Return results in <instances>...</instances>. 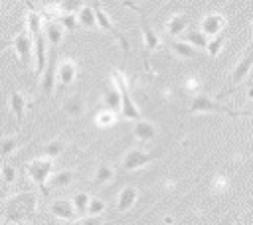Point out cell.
<instances>
[{
	"mask_svg": "<svg viewBox=\"0 0 253 225\" xmlns=\"http://www.w3.org/2000/svg\"><path fill=\"white\" fill-rule=\"evenodd\" d=\"M38 209V195L34 191H20L6 199L4 215L10 223H22L30 221L36 215Z\"/></svg>",
	"mask_w": 253,
	"mask_h": 225,
	"instance_id": "obj_1",
	"label": "cell"
},
{
	"mask_svg": "<svg viewBox=\"0 0 253 225\" xmlns=\"http://www.w3.org/2000/svg\"><path fill=\"white\" fill-rule=\"evenodd\" d=\"M111 83L121 93V114H123V118H126V120H138V118H142L140 109H138V105L134 103V99L130 95V83H128L126 75L121 69H113L111 71Z\"/></svg>",
	"mask_w": 253,
	"mask_h": 225,
	"instance_id": "obj_2",
	"label": "cell"
},
{
	"mask_svg": "<svg viewBox=\"0 0 253 225\" xmlns=\"http://www.w3.org/2000/svg\"><path fill=\"white\" fill-rule=\"evenodd\" d=\"M210 112L239 116V111H233L231 107H225V105L217 103L215 99L208 97L206 93L192 95V101H190V107H188V114H210Z\"/></svg>",
	"mask_w": 253,
	"mask_h": 225,
	"instance_id": "obj_3",
	"label": "cell"
},
{
	"mask_svg": "<svg viewBox=\"0 0 253 225\" xmlns=\"http://www.w3.org/2000/svg\"><path fill=\"white\" fill-rule=\"evenodd\" d=\"M51 170H53V160L51 158H45V156H40V158H34L26 164V174L28 178L40 188L42 195H47V180L51 176Z\"/></svg>",
	"mask_w": 253,
	"mask_h": 225,
	"instance_id": "obj_4",
	"label": "cell"
},
{
	"mask_svg": "<svg viewBox=\"0 0 253 225\" xmlns=\"http://www.w3.org/2000/svg\"><path fill=\"white\" fill-rule=\"evenodd\" d=\"M154 160H156L154 154H150V152H146V150H142V148H130V150H126L125 156H123L121 168H123L125 172H134V170H140V168L148 166V164L154 162Z\"/></svg>",
	"mask_w": 253,
	"mask_h": 225,
	"instance_id": "obj_5",
	"label": "cell"
},
{
	"mask_svg": "<svg viewBox=\"0 0 253 225\" xmlns=\"http://www.w3.org/2000/svg\"><path fill=\"white\" fill-rule=\"evenodd\" d=\"M14 49H16V55L18 59L24 63V65H30L34 61V41H32V36L30 32H20L16 38H14Z\"/></svg>",
	"mask_w": 253,
	"mask_h": 225,
	"instance_id": "obj_6",
	"label": "cell"
},
{
	"mask_svg": "<svg viewBox=\"0 0 253 225\" xmlns=\"http://www.w3.org/2000/svg\"><path fill=\"white\" fill-rule=\"evenodd\" d=\"M225 26H227V18L223 14H219V12H210L200 20V30L208 38H213V36L221 34L225 30Z\"/></svg>",
	"mask_w": 253,
	"mask_h": 225,
	"instance_id": "obj_7",
	"label": "cell"
},
{
	"mask_svg": "<svg viewBox=\"0 0 253 225\" xmlns=\"http://www.w3.org/2000/svg\"><path fill=\"white\" fill-rule=\"evenodd\" d=\"M251 69H253V49H249V51L235 63V67L231 69V73H229V83H231V87H235V85H239L241 81H245V79L249 77Z\"/></svg>",
	"mask_w": 253,
	"mask_h": 225,
	"instance_id": "obj_8",
	"label": "cell"
},
{
	"mask_svg": "<svg viewBox=\"0 0 253 225\" xmlns=\"http://www.w3.org/2000/svg\"><path fill=\"white\" fill-rule=\"evenodd\" d=\"M55 75H57V83L61 87H69L75 83V77H77V63L69 57L65 59H59L57 61V69H55Z\"/></svg>",
	"mask_w": 253,
	"mask_h": 225,
	"instance_id": "obj_9",
	"label": "cell"
},
{
	"mask_svg": "<svg viewBox=\"0 0 253 225\" xmlns=\"http://www.w3.org/2000/svg\"><path fill=\"white\" fill-rule=\"evenodd\" d=\"M55 69H57V57H55V49H51V55L47 57V65L42 73V93L43 95H51L55 89V83H57Z\"/></svg>",
	"mask_w": 253,
	"mask_h": 225,
	"instance_id": "obj_10",
	"label": "cell"
},
{
	"mask_svg": "<svg viewBox=\"0 0 253 225\" xmlns=\"http://www.w3.org/2000/svg\"><path fill=\"white\" fill-rule=\"evenodd\" d=\"M158 136V128L154 122L146 120V118H138L132 120V138L138 142H150Z\"/></svg>",
	"mask_w": 253,
	"mask_h": 225,
	"instance_id": "obj_11",
	"label": "cell"
},
{
	"mask_svg": "<svg viewBox=\"0 0 253 225\" xmlns=\"http://www.w3.org/2000/svg\"><path fill=\"white\" fill-rule=\"evenodd\" d=\"M140 32H142V43H144V49L148 53L152 51H158L162 47V38L154 32V28L148 24V20L140 14Z\"/></svg>",
	"mask_w": 253,
	"mask_h": 225,
	"instance_id": "obj_12",
	"label": "cell"
},
{
	"mask_svg": "<svg viewBox=\"0 0 253 225\" xmlns=\"http://www.w3.org/2000/svg\"><path fill=\"white\" fill-rule=\"evenodd\" d=\"M138 199V189L136 186H125L119 193H117V211L119 213H126L134 207Z\"/></svg>",
	"mask_w": 253,
	"mask_h": 225,
	"instance_id": "obj_13",
	"label": "cell"
},
{
	"mask_svg": "<svg viewBox=\"0 0 253 225\" xmlns=\"http://www.w3.org/2000/svg\"><path fill=\"white\" fill-rule=\"evenodd\" d=\"M43 36H45L47 45H51V49H55V47L63 41L65 28H63L57 20H47V22L43 24Z\"/></svg>",
	"mask_w": 253,
	"mask_h": 225,
	"instance_id": "obj_14",
	"label": "cell"
},
{
	"mask_svg": "<svg viewBox=\"0 0 253 225\" xmlns=\"http://www.w3.org/2000/svg\"><path fill=\"white\" fill-rule=\"evenodd\" d=\"M49 211L53 217L57 219H63V221H71L77 217V211L73 207V201L71 199H55L49 203Z\"/></svg>",
	"mask_w": 253,
	"mask_h": 225,
	"instance_id": "obj_15",
	"label": "cell"
},
{
	"mask_svg": "<svg viewBox=\"0 0 253 225\" xmlns=\"http://www.w3.org/2000/svg\"><path fill=\"white\" fill-rule=\"evenodd\" d=\"M188 24H190V18H188L186 14H182V12H178V14H172V16L166 20L164 30H166V34H168V36L178 38V36L186 34Z\"/></svg>",
	"mask_w": 253,
	"mask_h": 225,
	"instance_id": "obj_16",
	"label": "cell"
},
{
	"mask_svg": "<svg viewBox=\"0 0 253 225\" xmlns=\"http://www.w3.org/2000/svg\"><path fill=\"white\" fill-rule=\"evenodd\" d=\"M63 111H65V114H67L69 118H79V116H83L85 111H87L85 97H83V95H71V97H67L65 103H63Z\"/></svg>",
	"mask_w": 253,
	"mask_h": 225,
	"instance_id": "obj_17",
	"label": "cell"
},
{
	"mask_svg": "<svg viewBox=\"0 0 253 225\" xmlns=\"http://www.w3.org/2000/svg\"><path fill=\"white\" fill-rule=\"evenodd\" d=\"M8 107H10L12 114L16 116V122L20 124V122L24 120V114H26V107H28V103H26V97H24L20 91H12V93H10V97H8Z\"/></svg>",
	"mask_w": 253,
	"mask_h": 225,
	"instance_id": "obj_18",
	"label": "cell"
},
{
	"mask_svg": "<svg viewBox=\"0 0 253 225\" xmlns=\"http://www.w3.org/2000/svg\"><path fill=\"white\" fill-rule=\"evenodd\" d=\"M170 51L178 57V59H192V57H198V49L188 43L186 39H174L170 43Z\"/></svg>",
	"mask_w": 253,
	"mask_h": 225,
	"instance_id": "obj_19",
	"label": "cell"
},
{
	"mask_svg": "<svg viewBox=\"0 0 253 225\" xmlns=\"http://www.w3.org/2000/svg\"><path fill=\"white\" fill-rule=\"evenodd\" d=\"M101 103H103V109H111L115 112L121 111V93L119 89L111 83V87H107L103 91V97H101Z\"/></svg>",
	"mask_w": 253,
	"mask_h": 225,
	"instance_id": "obj_20",
	"label": "cell"
},
{
	"mask_svg": "<svg viewBox=\"0 0 253 225\" xmlns=\"http://www.w3.org/2000/svg\"><path fill=\"white\" fill-rule=\"evenodd\" d=\"M73 182H75V172L73 170H59L53 176H49V188H53V189L69 188Z\"/></svg>",
	"mask_w": 253,
	"mask_h": 225,
	"instance_id": "obj_21",
	"label": "cell"
},
{
	"mask_svg": "<svg viewBox=\"0 0 253 225\" xmlns=\"http://www.w3.org/2000/svg\"><path fill=\"white\" fill-rule=\"evenodd\" d=\"M115 178V168L107 162H101L97 168H95V174H93V184L95 186H107L111 184Z\"/></svg>",
	"mask_w": 253,
	"mask_h": 225,
	"instance_id": "obj_22",
	"label": "cell"
},
{
	"mask_svg": "<svg viewBox=\"0 0 253 225\" xmlns=\"http://www.w3.org/2000/svg\"><path fill=\"white\" fill-rule=\"evenodd\" d=\"M77 22H79V26L85 28V30H97V18H95L93 6L83 4V6L79 8V12H77Z\"/></svg>",
	"mask_w": 253,
	"mask_h": 225,
	"instance_id": "obj_23",
	"label": "cell"
},
{
	"mask_svg": "<svg viewBox=\"0 0 253 225\" xmlns=\"http://www.w3.org/2000/svg\"><path fill=\"white\" fill-rule=\"evenodd\" d=\"M119 122V114L111 109H101L97 114H95V124L99 128H109V126H115Z\"/></svg>",
	"mask_w": 253,
	"mask_h": 225,
	"instance_id": "obj_24",
	"label": "cell"
},
{
	"mask_svg": "<svg viewBox=\"0 0 253 225\" xmlns=\"http://www.w3.org/2000/svg\"><path fill=\"white\" fill-rule=\"evenodd\" d=\"M67 148V144H65V140H59V138H55V140H49L43 148H42V154L45 156V158H51V160H55L57 156H61L63 154V150Z\"/></svg>",
	"mask_w": 253,
	"mask_h": 225,
	"instance_id": "obj_25",
	"label": "cell"
},
{
	"mask_svg": "<svg viewBox=\"0 0 253 225\" xmlns=\"http://www.w3.org/2000/svg\"><path fill=\"white\" fill-rule=\"evenodd\" d=\"M184 39H186L188 43H192L196 49H204V51H206V45H208V39H210V38L198 28V30H188Z\"/></svg>",
	"mask_w": 253,
	"mask_h": 225,
	"instance_id": "obj_26",
	"label": "cell"
},
{
	"mask_svg": "<svg viewBox=\"0 0 253 225\" xmlns=\"http://www.w3.org/2000/svg\"><path fill=\"white\" fill-rule=\"evenodd\" d=\"M223 43H225V34L221 32V34H217V36H213V38H210V39H208L206 53H208L210 57H217V55H219V51L223 49Z\"/></svg>",
	"mask_w": 253,
	"mask_h": 225,
	"instance_id": "obj_27",
	"label": "cell"
},
{
	"mask_svg": "<svg viewBox=\"0 0 253 225\" xmlns=\"http://www.w3.org/2000/svg\"><path fill=\"white\" fill-rule=\"evenodd\" d=\"M18 146H20V140H18L16 136H6V138H2V140H0V156H2V158L12 156V154L18 150Z\"/></svg>",
	"mask_w": 253,
	"mask_h": 225,
	"instance_id": "obj_28",
	"label": "cell"
},
{
	"mask_svg": "<svg viewBox=\"0 0 253 225\" xmlns=\"http://www.w3.org/2000/svg\"><path fill=\"white\" fill-rule=\"evenodd\" d=\"M89 193H85V191H77L73 197H71V201H73V207H75V211H77V215H83L85 211H87V205H89Z\"/></svg>",
	"mask_w": 253,
	"mask_h": 225,
	"instance_id": "obj_29",
	"label": "cell"
},
{
	"mask_svg": "<svg viewBox=\"0 0 253 225\" xmlns=\"http://www.w3.org/2000/svg\"><path fill=\"white\" fill-rule=\"evenodd\" d=\"M65 30H75L77 26H79V22H77V14H69V12H61L57 18H55Z\"/></svg>",
	"mask_w": 253,
	"mask_h": 225,
	"instance_id": "obj_30",
	"label": "cell"
},
{
	"mask_svg": "<svg viewBox=\"0 0 253 225\" xmlns=\"http://www.w3.org/2000/svg\"><path fill=\"white\" fill-rule=\"evenodd\" d=\"M202 79L198 77V75H188V79L184 81V89L188 91V93H192V95H198V93H202Z\"/></svg>",
	"mask_w": 253,
	"mask_h": 225,
	"instance_id": "obj_31",
	"label": "cell"
},
{
	"mask_svg": "<svg viewBox=\"0 0 253 225\" xmlns=\"http://www.w3.org/2000/svg\"><path fill=\"white\" fill-rule=\"evenodd\" d=\"M105 209H107V203L101 197H91L89 199V205H87V213L89 215H103Z\"/></svg>",
	"mask_w": 253,
	"mask_h": 225,
	"instance_id": "obj_32",
	"label": "cell"
},
{
	"mask_svg": "<svg viewBox=\"0 0 253 225\" xmlns=\"http://www.w3.org/2000/svg\"><path fill=\"white\" fill-rule=\"evenodd\" d=\"M0 176H2V180H4V184L6 186H12V184H16V168L12 166V164H4L2 168H0Z\"/></svg>",
	"mask_w": 253,
	"mask_h": 225,
	"instance_id": "obj_33",
	"label": "cell"
},
{
	"mask_svg": "<svg viewBox=\"0 0 253 225\" xmlns=\"http://www.w3.org/2000/svg\"><path fill=\"white\" fill-rule=\"evenodd\" d=\"M85 4V0H61L57 6L61 12H69V14H77L79 8Z\"/></svg>",
	"mask_w": 253,
	"mask_h": 225,
	"instance_id": "obj_34",
	"label": "cell"
},
{
	"mask_svg": "<svg viewBox=\"0 0 253 225\" xmlns=\"http://www.w3.org/2000/svg\"><path fill=\"white\" fill-rule=\"evenodd\" d=\"M71 225H105V219H103V215H87V217L73 221Z\"/></svg>",
	"mask_w": 253,
	"mask_h": 225,
	"instance_id": "obj_35",
	"label": "cell"
},
{
	"mask_svg": "<svg viewBox=\"0 0 253 225\" xmlns=\"http://www.w3.org/2000/svg\"><path fill=\"white\" fill-rule=\"evenodd\" d=\"M211 188H213L215 191H225V189H227V178H225V176H215Z\"/></svg>",
	"mask_w": 253,
	"mask_h": 225,
	"instance_id": "obj_36",
	"label": "cell"
},
{
	"mask_svg": "<svg viewBox=\"0 0 253 225\" xmlns=\"http://www.w3.org/2000/svg\"><path fill=\"white\" fill-rule=\"evenodd\" d=\"M239 116H249V118H253V112H249V111H239Z\"/></svg>",
	"mask_w": 253,
	"mask_h": 225,
	"instance_id": "obj_37",
	"label": "cell"
},
{
	"mask_svg": "<svg viewBox=\"0 0 253 225\" xmlns=\"http://www.w3.org/2000/svg\"><path fill=\"white\" fill-rule=\"evenodd\" d=\"M253 99V85L249 87V91H247V101H251Z\"/></svg>",
	"mask_w": 253,
	"mask_h": 225,
	"instance_id": "obj_38",
	"label": "cell"
},
{
	"mask_svg": "<svg viewBox=\"0 0 253 225\" xmlns=\"http://www.w3.org/2000/svg\"><path fill=\"white\" fill-rule=\"evenodd\" d=\"M251 26H253V24H251Z\"/></svg>",
	"mask_w": 253,
	"mask_h": 225,
	"instance_id": "obj_39",
	"label": "cell"
}]
</instances>
